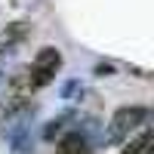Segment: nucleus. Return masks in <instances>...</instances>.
<instances>
[{
    "label": "nucleus",
    "mask_w": 154,
    "mask_h": 154,
    "mask_svg": "<svg viewBox=\"0 0 154 154\" xmlns=\"http://www.w3.org/2000/svg\"><path fill=\"white\" fill-rule=\"evenodd\" d=\"M148 120V111L139 108V105H130V108H120L114 111V117L108 123V133H105V145H120L126 136H130L136 126H142Z\"/></svg>",
    "instance_id": "1"
},
{
    "label": "nucleus",
    "mask_w": 154,
    "mask_h": 154,
    "mask_svg": "<svg viewBox=\"0 0 154 154\" xmlns=\"http://www.w3.org/2000/svg\"><path fill=\"white\" fill-rule=\"evenodd\" d=\"M62 68V53L56 46H43L40 53L34 56V65H31V74H28V80H31V89H40L46 86L49 80H53V74Z\"/></svg>",
    "instance_id": "2"
},
{
    "label": "nucleus",
    "mask_w": 154,
    "mask_h": 154,
    "mask_svg": "<svg viewBox=\"0 0 154 154\" xmlns=\"http://www.w3.org/2000/svg\"><path fill=\"white\" fill-rule=\"evenodd\" d=\"M56 154H89V139L83 133H68L56 145Z\"/></svg>",
    "instance_id": "3"
},
{
    "label": "nucleus",
    "mask_w": 154,
    "mask_h": 154,
    "mask_svg": "<svg viewBox=\"0 0 154 154\" xmlns=\"http://www.w3.org/2000/svg\"><path fill=\"white\" fill-rule=\"evenodd\" d=\"M71 120H74V114H71V111H65V114H59V117H53V120L46 123V130H43V136H46V139H56V136H59L62 130H65V126H68Z\"/></svg>",
    "instance_id": "4"
},
{
    "label": "nucleus",
    "mask_w": 154,
    "mask_h": 154,
    "mask_svg": "<svg viewBox=\"0 0 154 154\" xmlns=\"http://www.w3.org/2000/svg\"><path fill=\"white\" fill-rule=\"evenodd\" d=\"M83 93V86H80V80H68L65 86H62V99H65V102H74L77 96H80Z\"/></svg>",
    "instance_id": "5"
},
{
    "label": "nucleus",
    "mask_w": 154,
    "mask_h": 154,
    "mask_svg": "<svg viewBox=\"0 0 154 154\" xmlns=\"http://www.w3.org/2000/svg\"><path fill=\"white\" fill-rule=\"evenodd\" d=\"M25 31H28V28H25V22H16V28H9V31H3V40H16V37H22Z\"/></svg>",
    "instance_id": "6"
},
{
    "label": "nucleus",
    "mask_w": 154,
    "mask_h": 154,
    "mask_svg": "<svg viewBox=\"0 0 154 154\" xmlns=\"http://www.w3.org/2000/svg\"><path fill=\"white\" fill-rule=\"evenodd\" d=\"M96 74L99 77H108V74H114V65H111V62H102V65H96Z\"/></svg>",
    "instance_id": "7"
}]
</instances>
